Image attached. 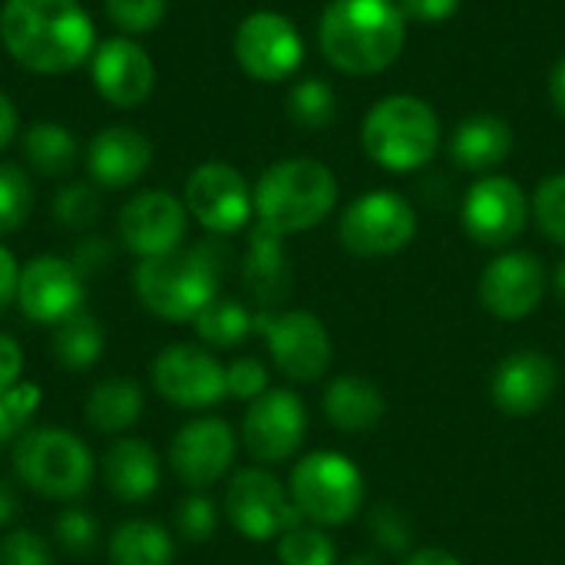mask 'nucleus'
<instances>
[{
  "mask_svg": "<svg viewBox=\"0 0 565 565\" xmlns=\"http://www.w3.org/2000/svg\"><path fill=\"white\" fill-rule=\"evenodd\" d=\"M7 53L33 73H70L96 50L89 13L76 0H7L0 10Z\"/></svg>",
  "mask_w": 565,
  "mask_h": 565,
  "instance_id": "nucleus-1",
  "label": "nucleus"
},
{
  "mask_svg": "<svg viewBox=\"0 0 565 565\" xmlns=\"http://www.w3.org/2000/svg\"><path fill=\"white\" fill-rule=\"evenodd\" d=\"M407 40V17L397 0H331L318 23L324 60L351 76L387 70Z\"/></svg>",
  "mask_w": 565,
  "mask_h": 565,
  "instance_id": "nucleus-2",
  "label": "nucleus"
},
{
  "mask_svg": "<svg viewBox=\"0 0 565 565\" xmlns=\"http://www.w3.org/2000/svg\"><path fill=\"white\" fill-rule=\"evenodd\" d=\"M218 245L175 248L169 255L142 258L136 268V298L162 321H195V315L218 298L222 262Z\"/></svg>",
  "mask_w": 565,
  "mask_h": 565,
  "instance_id": "nucleus-3",
  "label": "nucleus"
},
{
  "mask_svg": "<svg viewBox=\"0 0 565 565\" xmlns=\"http://www.w3.org/2000/svg\"><path fill=\"white\" fill-rule=\"evenodd\" d=\"M252 199L262 225L295 235L328 218L338 202V179L318 159H281L265 169Z\"/></svg>",
  "mask_w": 565,
  "mask_h": 565,
  "instance_id": "nucleus-4",
  "label": "nucleus"
},
{
  "mask_svg": "<svg viewBox=\"0 0 565 565\" xmlns=\"http://www.w3.org/2000/svg\"><path fill=\"white\" fill-rule=\"evenodd\" d=\"M13 473L17 480L46 500H76L89 490L96 477V460L89 447L63 427H33L13 440Z\"/></svg>",
  "mask_w": 565,
  "mask_h": 565,
  "instance_id": "nucleus-5",
  "label": "nucleus"
},
{
  "mask_svg": "<svg viewBox=\"0 0 565 565\" xmlns=\"http://www.w3.org/2000/svg\"><path fill=\"white\" fill-rule=\"evenodd\" d=\"M361 142L371 162L391 172H414L427 166L440 142V119L420 96L381 99L361 126Z\"/></svg>",
  "mask_w": 565,
  "mask_h": 565,
  "instance_id": "nucleus-6",
  "label": "nucleus"
},
{
  "mask_svg": "<svg viewBox=\"0 0 565 565\" xmlns=\"http://www.w3.org/2000/svg\"><path fill=\"white\" fill-rule=\"evenodd\" d=\"M288 493L311 526H344L364 503V477L344 454L318 450L295 463Z\"/></svg>",
  "mask_w": 565,
  "mask_h": 565,
  "instance_id": "nucleus-7",
  "label": "nucleus"
},
{
  "mask_svg": "<svg viewBox=\"0 0 565 565\" xmlns=\"http://www.w3.org/2000/svg\"><path fill=\"white\" fill-rule=\"evenodd\" d=\"M255 331L265 338L275 367L298 384L321 381L331 367V338L311 311H258Z\"/></svg>",
  "mask_w": 565,
  "mask_h": 565,
  "instance_id": "nucleus-8",
  "label": "nucleus"
},
{
  "mask_svg": "<svg viewBox=\"0 0 565 565\" xmlns=\"http://www.w3.org/2000/svg\"><path fill=\"white\" fill-rule=\"evenodd\" d=\"M417 215L397 192H367L354 199L338 225L341 245L361 258L397 255L414 242Z\"/></svg>",
  "mask_w": 565,
  "mask_h": 565,
  "instance_id": "nucleus-9",
  "label": "nucleus"
},
{
  "mask_svg": "<svg viewBox=\"0 0 565 565\" xmlns=\"http://www.w3.org/2000/svg\"><path fill=\"white\" fill-rule=\"evenodd\" d=\"M225 513L232 526L252 543H268L301 526V513L295 510L291 493L258 467L238 470L232 477L225 490Z\"/></svg>",
  "mask_w": 565,
  "mask_h": 565,
  "instance_id": "nucleus-10",
  "label": "nucleus"
},
{
  "mask_svg": "<svg viewBox=\"0 0 565 565\" xmlns=\"http://www.w3.org/2000/svg\"><path fill=\"white\" fill-rule=\"evenodd\" d=\"M152 387L162 401L182 411H202L228 397L225 367L215 354H209L199 344H169L156 354L152 367Z\"/></svg>",
  "mask_w": 565,
  "mask_h": 565,
  "instance_id": "nucleus-11",
  "label": "nucleus"
},
{
  "mask_svg": "<svg viewBox=\"0 0 565 565\" xmlns=\"http://www.w3.org/2000/svg\"><path fill=\"white\" fill-rule=\"evenodd\" d=\"M235 56L252 79L278 83L301 66L305 40L288 17L275 10H255L235 30Z\"/></svg>",
  "mask_w": 565,
  "mask_h": 565,
  "instance_id": "nucleus-12",
  "label": "nucleus"
},
{
  "mask_svg": "<svg viewBox=\"0 0 565 565\" xmlns=\"http://www.w3.org/2000/svg\"><path fill=\"white\" fill-rule=\"evenodd\" d=\"M308 414L295 391L268 387L255 397L242 420V444L258 463H281L291 460L305 440Z\"/></svg>",
  "mask_w": 565,
  "mask_h": 565,
  "instance_id": "nucleus-13",
  "label": "nucleus"
},
{
  "mask_svg": "<svg viewBox=\"0 0 565 565\" xmlns=\"http://www.w3.org/2000/svg\"><path fill=\"white\" fill-rule=\"evenodd\" d=\"M185 209L202 228L215 235H232L248 225L255 199L238 169L225 162H205L185 182Z\"/></svg>",
  "mask_w": 565,
  "mask_h": 565,
  "instance_id": "nucleus-14",
  "label": "nucleus"
},
{
  "mask_svg": "<svg viewBox=\"0 0 565 565\" xmlns=\"http://www.w3.org/2000/svg\"><path fill=\"white\" fill-rule=\"evenodd\" d=\"M83 298H86V281L79 278L70 258L40 255L26 262L20 271L17 305L33 324L56 328L70 315L83 311Z\"/></svg>",
  "mask_w": 565,
  "mask_h": 565,
  "instance_id": "nucleus-15",
  "label": "nucleus"
},
{
  "mask_svg": "<svg viewBox=\"0 0 565 565\" xmlns=\"http://www.w3.org/2000/svg\"><path fill=\"white\" fill-rule=\"evenodd\" d=\"M526 195L507 175L480 179L463 199V228L483 248H503L516 242L526 228Z\"/></svg>",
  "mask_w": 565,
  "mask_h": 565,
  "instance_id": "nucleus-16",
  "label": "nucleus"
},
{
  "mask_svg": "<svg viewBox=\"0 0 565 565\" xmlns=\"http://www.w3.org/2000/svg\"><path fill=\"white\" fill-rule=\"evenodd\" d=\"M232 460L235 434L222 417H195L179 427L169 444V467L192 490L218 483L232 470Z\"/></svg>",
  "mask_w": 565,
  "mask_h": 565,
  "instance_id": "nucleus-17",
  "label": "nucleus"
},
{
  "mask_svg": "<svg viewBox=\"0 0 565 565\" xmlns=\"http://www.w3.org/2000/svg\"><path fill=\"white\" fill-rule=\"evenodd\" d=\"M185 205L169 192H139L129 199L119 212V242L129 248L139 262L169 255L185 238Z\"/></svg>",
  "mask_w": 565,
  "mask_h": 565,
  "instance_id": "nucleus-18",
  "label": "nucleus"
},
{
  "mask_svg": "<svg viewBox=\"0 0 565 565\" xmlns=\"http://www.w3.org/2000/svg\"><path fill=\"white\" fill-rule=\"evenodd\" d=\"M546 295V268L530 252H503L480 275V301L493 318L520 321L540 308Z\"/></svg>",
  "mask_w": 565,
  "mask_h": 565,
  "instance_id": "nucleus-19",
  "label": "nucleus"
},
{
  "mask_svg": "<svg viewBox=\"0 0 565 565\" xmlns=\"http://www.w3.org/2000/svg\"><path fill=\"white\" fill-rule=\"evenodd\" d=\"M93 86L106 103L129 109L152 93L156 66L139 43H132L129 36H113L96 43L93 50Z\"/></svg>",
  "mask_w": 565,
  "mask_h": 565,
  "instance_id": "nucleus-20",
  "label": "nucleus"
},
{
  "mask_svg": "<svg viewBox=\"0 0 565 565\" xmlns=\"http://www.w3.org/2000/svg\"><path fill=\"white\" fill-rule=\"evenodd\" d=\"M556 381L559 371L543 351H516L493 371L490 397L507 417H533L550 404Z\"/></svg>",
  "mask_w": 565,
  "mask_h": 565,
  "instance_id": "nucleus-21",
  "label": "nucleus"
},
{
  "mask_svg": "<svg viewBox=\"0 0 565 565\" xmlns=\"http://www.w3.org/2000/svg\"><path fill=\"white\" fill-rule=\"evenodd\" d=\"M149 162H152V142L129 126H109L96 132L86 152L89 179L99 189L132 185L149 169Z\"/></svg>",
  "mask_w": 565,
  "mask_h": 565,
  "instance_id": "nucleus-22",
  "label": "nucleus"
},
{
  "mask_svg": "<svg viewBox=\"0 0 565 565\" xmlns=\"http://www.w3.org/2000/svg\"><path fill=\"white\" fill-rule=\"evenodd\" d=\"M242 281L245 291L265 308L271 311L275 305H281L291 291V265L285 255V235L268 228V225H255L248 235V252H245V265H242Z\"/></svg>",
  "mask_w": 565,
  "mask_h": 565,
  "instance_id": "nucleus-23",
  "label": "nucleus"
},
{
  "mask_svg": "<svg viewBox=\"0 0 565 565\" xmlns=\"http://www.w3.org/2000/svg\"><path fill=\"white\" fill-rule=\"evenodd\" d=\"M159 454L136 437L116 440L103 457V480L109 493L122 503H142L159 490Z\"/></svg>",
  "mask_w": 565,
  "mask_h": 565,
  "instance_id": "nucleus-24",
  "label": "nucleus"
},
{
  "mask_svg": "<svg viewBox=\"0 0 565 565\" xmlns=\"http://www.w3.org/2000/svg\"><path fill=\"white\" fill-rule=\"evenodd\" d=\"M324 417L341 434H367L384 417V394L361 374L334 377L324 391Z\"/></svg>",
  "mask_w": 565,
  "mask_h": 565,
  "instance_id": "nucleus-25",
  "label": "nucleus"
},
{
  "mask_svg": "<svg viewBox=\"0 0 565 565\" xmlns=\"http://www.w3.org/2000/svg\"><path fill=\"white\" fill-rule=\"evenodd\" d=\"M510 149H513L510 122L500 119V116H490V113L463 119L454 129V139H450L454 162L460 169H470V172H483V169L500 166L510 156Z\"/></svg>",
  "mask_w": 565,
  "mask_h": 565,
  "instance_id": "nucleus-26",
  "label": "nucleus"
},
{
  "mask_svg": "<svg viewBox=\"0 0 565 565\" xmlns=\"http://www.w3.org/2000/svg\"><path fill=\"white\" fill-rule=\"evenodd\" d=\"M142 407H146V401L132 377H106L89 391L83 414L96 434L113 437V434L129 430L142 417Z\"/></svg>",
  "mask_w": 565,
  "mask_h": 565,
  "instance_id": "nucleus-27",
  "label": "nucleus"
},
{
  "mask_svg": "<svg viewBox=\"0 0 565 565\" xmlns=\"http://www.w3.org/2000/svg\"><path fill=\"white\" fill-rule=\"evenodd\" d=\"M175 540L166 526L152 520H126L109 536L113 565H172Z\"/></svg>",
  "mask_w": 565,
  "mask_h": 565,
  "instance_id": "nucleus-28",
  "label": "nucleus"
},
{
  "mask_svg": "<svg viewBox=\"0 0 565 565\" xmlns=\"http://www.w3.org/2000/svg\"><path fill=\"white\" fill-rule=\"evenodd\" d=\"M53 358L66 371H86L99 361L106 348V331L89 311H76L53 328Z\"/></svg>",
  "mask_w": 565,
  "mask_h": 565,
  "instance_id": "nucleus-29",
  "label": "nucleus"
},
{
  "mask_svg": "<svg viewBox=\"0 0 565 565\" xmlns=\"http://www.w3.org/2000/svg\"><path fill=\"white\" fill-rule=\"evenodd\" d=\"M23 152L40 175H66L76 166V139L60 122H33L23 132Z\"/></svg>",
  "mask_w": 565,
  "mask_h": 565,
  "instance_id": "nucleus-30",
  "label": "nucleus"
},
{
  "mask_svg": "<svg viewBox=\"0 0 565 565\" xmlns=\"http://www.w3.org/2000/svg\"><path fill=\"white\" fill-rule=\"evenodd\" d=\"M195 334L209 348H235L255 331V315L235 298H215L195 315Z\"/></svg>",
  "mask_w": 565,
  "mask_h": 565,
  "instance_id": "nucleus-31",
  "label": "nucleus"
},
{
  "mask_svg": "<svg viewBox=\"0 0 565 565\" xmlns=\"http://www.w3.org/2000/svg\"><path fill=\"white\" fill-rule=\"evenodd\" d=\"M288 116L301 129H328L338 116V96L324 79H301L288 93Z\"/></svg>",
  "mask_w": 565,
  "mask_h": 565,
  "instance_id": "nucleus-32",
  "label": "nucleus"
},
{
  "mask_svg": "<svg viewBox=\"0 0 565 565\" xmlns=\"http://www.w3.org/2000/svg\"><path fill=\"white\" fill-rule=\"evenodd\" d=\"M278 559L281 565H338V550L321 533V526L301 523L278 536Z\"/></svg>",
  "mask_w": 565,
  "mask_h": 565,
  "instance_id": "nucleus-33",
  "label": "nucleus"
},
{
  "mask_svg": "<svg viewBox=\"0 0 565 565\" xmlns=\"http://www.w3.org/2000/svg\"><path fill=\"white\" fill-rule=\"evenodd\" d=\"M40 401H43V391L40 384H30V381H20L10 391H0V447L13 444L20 434L30 430V420L40 411Z\"/></svg>",
  "mask_w": 565,
  "mask_h": 565,
  "instance_id": "nucleus-34",
  "label": "nucleus"
},
{
  "mask_svg": "<svg viewBox=\"0 0 565 565\" xmlns=\"http://www.w3.org/2000/svg\"><path fill=\"white\" fill-rule=\"evenodd\" d=\"M30 205H33V192H30L23 169L3 162L0 166V235L17 232L26 222Z\"/></svg>",
  "mask_w": 565,
  "mask_h": 565,
  "instance_id": "nucleus-35",
  "label": "nucleus"
},
{
  "mask_svg": "<svg viewBox=\"0 0 565 565\" xmlns=\"http://www.w3.org/2000/svg\"><path fill=\"white\" fill-rule=\"evenodd\" d=\"M96 215H99V195L86 182H70L53 199V218L63 228L83 232V228H89L96 222Z\"/></svg>",
  "mask_w": 565,
  "mask_h": 565,
  "instance_id": "nucleus-36",
  "label": "nucleus"
},
{
  "mask_svg": "<svg viewBox=\"0 0 565 565\" xmlns=\"http://www.w3.org/2000/svg\"><path fill=\"white\" fill-rule=\"evenodd\" d=\"M533 212H536L543 235L565 248V172L540 182L536 199H533Z\"/></svg>",
  "mask_w": 565,
  "mask_h": 565,
  "instance_id": "nucleus-37",
  "label": "nucleus"
},
{
  "mask_svg": "<svg viewBox=\"0 0 565 565\" xmlns=\"http://www.w3.org/2000/svg\"><path fill=\"white\" fill-rule=\"evenodd\" d=\"M215 526H218V513H215V503L209 497L192 493V497H185L175 507V533L185 543H205V540H212Z\"/></svg>",
  "mask_w": 565,
  "mask_h": 565,
  "instance_id": "nucleus-38",
  "label": "nucleus"
},
{
  "mask_svg": "<svg viewBox=\"0 0 565 565\" xmlns=\"http://www.w3.org/2000/svg\"><path fill=\"white\" fill-rule=\"evenodd\" d=\"M53 533H56V543H60L66 553H73V556L93 553V550H96V540H99L96 516H93L89 510H79V507L63 510V513L56 516Z\"/></svg>",
  "mask_w": 565,
  "mask_h": 565,
  "instance_id": "nucleus-39",
  "label": "nucleus"
},
{
  "mask_svg": "<svg viewBox=\"0 0 565 565\" xmlns=\"http://www.w3.org/2000/svg\"><path fill=\"white\" fill-rule=\"evenodd\" d=\"M371 536L381 550L387 553H407L411 543H414V526L411 520L404 516V510H397L394 503H381L374 513H371Z\"/></svg>",
  "mask_w": 565,
  "mask_h": 565,
  "instance_id": "nucleus-40",
  "label": "nucleus"
},
{
  "mask_svg": "<svg viewBox=\"0 0 565 565\" xmlns=\"http://www.w3.org/2000/svg\"><path fill=\"white\" fill-rule=\"evenodd\" d=\"M109 20L126 33H146L162 23L166 0H103Z\"/></svg>",
  "mask_w": 565,
  "mask_h": 565,
  "instance_id": "nucleus-41",
  "label": "nucleus"
},
{
  "mask_svg": "<svg viewBox=\"0 0 565 565\" xmlns=\"http://www.w3.org/2000/svg\"><path fill=\"white\" fill-rule=\"evenodd\" d=\"M0 565H53V556L36 530H13L0 540Z\"/></svg>",
  "mask_w": 565,
  "mask_h": 565,
  "instance_id": "nucleus-42",
  "label": "nucleus"
},
{
  "mask_svg": "<svg viewBox=\"0 0 565 565\" xmlns=\"http://www.w3.org/2000/svg\"><path fill=\"white\" fill-rule=\"evenodd\" d=\"M225 384H228V397L255 401L268 391V371L258 358H235L225 367Z\"/></svg>",
  "mask_w": 565,
  "mask_h": 565,
  "instance_id": "nucleus-43",
  "label": "nucleus"
},
{
  "mask_svg": "<svg viewBox=\"0 0 565 565\" xmlns=\"http://www.w3.org/2000/svg\"><path fill=\"white\" fill-rule=\"evenodd\" d=\"M70 262H73V268L79 271V278L89 281V278H96L99 271L109 268V262H113V242H109V238H99V235H89V238H83V242L73 248Z\"/></svg>",
  "mask_w": 565,
  "mask_h": 565,
  "instance_id": "nucleus-44",
  "label": "nucleus"
},
{
  "mask_svg": "<svg viewBox=\"0 0 565 565\" xmlns=\"http://www.w3.org/2000/svg\"><path fill=\"white\" fill-rule=\"evenodd\" d=\"M401 13L417 23H444L460 10V0H397Z\"/></svg>",
  "mask_w": 565,
  "mask_h": 565,
  "instance_id": "nucleus-45",
  "label": "nucleus"
},
{
  "mask_svg": "<svg viewBox=\"0 0 565 565\" xmlns=\"http://www.w3.org/2000/svg\"><path fill=\"white\" fill-rule=\"evenodd\" d=\"M20 374H23V351L10 334L0 331V391L20 384Z\"/></svg>",
  "mask_w": 565,
  "mask_h": 565,
  "instance_id": "nucleus-46",
  "label": "nucleus"
},
{
  "mask_svg": "<svg viewBox=\"0 0 565 565\" xmlns=\"http://www.w3.org/2000/svg\"><path fill=\"white\" fill-rule=\"evenodd\" d=\"M17 285H20L17 258L0 245V315L7 311V305H10V301H17Z\"/></svg>",
  "mask_w": 565,
  "mask_h": 565,
  "instance_id": "nucleus-47",
  "label": "nucleus"
},
{
  "mask_svg": "<svg viewBox=\"0 0 565 565\" xmlns=\"http://www.w3.org/2000/svg\"><path fill=\"white\" fill-rule=\"evenodd\" d=\"M404 565H463L454 553H447V550H417V553H411Z\"/></svg>",
  "mask_w": 565,
  "mask_h": 565,
  "instance_id": "nucleus-48",
  "label": "nucleus"
},
{
  "mask_svg": "<svg viewBox=\"0 0 565 565\" xmlns=\"http://www.w3.org/2000/svg\"><path fill=\"white\" fill-rule=\"evenodd\" d=\"M13 136H17V109H13V103L0 93V149H7Z\"/></svg>",
  "mask_w": 565,
  "mask_h": 565,
  "instance_id": "nucleus-49",
  "label": "nucleus"
},
{
  "mask_svg": "<svg viewBox=\"0 0 565 565\" xmlns=\"http://www.w3.org/2000/svg\"><path fill=\"white\" fill-rule=\"evenodd\" d=\"M550 99H553V109L565 119V56L553 66V76H550Z\"/></svg>",
  "mask_w": 565,
  "mask_h": 565,
  "instance_id": "nucleus-50",
  "label": "nucleus"
},
{
  "mask_svg": "<svg viewBox=\"0 0 565 565\" xmlns=\"http://www.w3.org/2000/svg\"><path fill=\"white\" fill-rule=\"evenodd\" d=\"M17 490L10 480H0V526H7L13 516H17Z\"/></svg>",
  "mask_w": 565,
  "mask_h": 565,
  "instance_id": "nucleus-51",
  "label": "nucleus"
},
{
  "mask_svg": "<svg viewBox=\"0 0 565 565\" xmlns=\"http://www.w3.org/2000/svg\"><path fill=\"white\" fill-rule=\"evenodd\" d=\"M553 285H556V295L565 301V262L556 268V281H553Z\"/></svg>",
  "mask_w": 565,
  "mask_h": 565,
  "instance_id": "nucleus-52",
  "label": "nucleus"
},
{
  "mask_svg": "<svg viewBox=\"0 0 565 565\" xmlns=\"http://www.w3.org/2000/svg\"><path fill=\"white\" fill-rule=\"evenodd\" d=\"M344 565H381L374 556H351Z\"/></svg>",
  "mask_w": 565,
  "mask_h": 565,
  "instance_id": "nucleus-53",
  "label": "nucleus"
}]
</instances>
